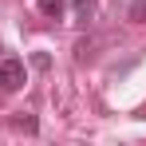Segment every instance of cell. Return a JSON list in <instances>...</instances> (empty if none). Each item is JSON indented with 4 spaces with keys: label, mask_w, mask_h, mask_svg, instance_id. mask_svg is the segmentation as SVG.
Instances as JSON below:
<instances>
[{
    "label": "cell",
    "mask_w": 146,
    "mask_h": 146,
    "mask_svg": "<svg viewBox=\"0 0 146 146\" xmlns=\"http://www.w3.org/2000/svg\"><path fill=\"white\" fill-rule=\"evenodd\" d=\"M24 59H16V55H8V59H0V95H12V91H20L24 87Z\"/></svg>",
    "instance_id": "cell-1"
},
{
    "label": "cell",
    "mask_w": 146,
    "mask_h": 146,
    "mask_svg": "<svg viewBox=\"0 0 146 146\" xmlns=\"http://www.w3.org/2000/svg\"><path fill=\"white\" fill-rule=\"evenodd\" d=\"M36 8H40V16H48V20H59V16L67 12L63 0H36Z\"/></svg>",
    "instance_id": "cell-2"
},
{
    "label": "cell",
    "mask_w": 146,
    "mask_h": 146,
    "mask_svg": "<svg viewBox=\"0 0 146 146\" xmlns=\"http://www.w3.org/2000/svg\"><path fill=\"white\" fill-rule=\"evenodd\" d=\"M99 8V0H75V12H79V20H91Z\"/></svg>",
    "instance_id": "cell-3"
},
{
    "label": "cell",
    "mask_w": 146,
    "mask_h": 146,
    "mask_svg": "<svg viewBox=\"0 0 146 146\" xmlns=\"http://www.w3.org/2000/svg\"><path fill=\"white\" fill-rule=\"evenodd\" d=\"M16 130H28V134H36V119H32V115H16Z\"/></svg>",
    "instance_id": "cell-4"
},
{
    "label": "cell",
    "mask_w": 146,
    "mask_h": 146,
    "mask_svg": "<svg viewBox=\"0 0 146 146\" xmlns=\"http://www.w3.org/2000/svg\"><path fill=\"white\" fill-rule=\"evenodd\" d=\"M130 20H138V24L146 20V0H134L130 4Z\"/></svg>",
    "instance_id": "cell-5"
},
{
    "label": "cell",
    "mask_w": 146,
    "mask_h": 146,
    "mask_svg": "<svg viewBox=\"0 0 146 146\" xmlns=\"http://www.w3.org/2000/svg\"><path fill=\"white\" fill-rule=\"evenodd\" d=\"M32 63H36L40 71H48V67H51V59H48V55H32Z\"/></svg>",
    "instance_id": "cell-6"
}]
</instances>
